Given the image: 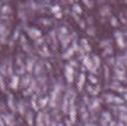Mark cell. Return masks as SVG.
Here are the masks:
<instances>
[{"label":"cell","mask_w":127,"mask_h":126,"mask_svg":"<svg viewBox=\"0 0 127 126\" xmlns=\"http://www.w3.org/2000/svg\"><path fill=\"white\" fill-rule=\"evenodd\" d=\"M85 79H86V76H85L84 73H80L79 74V78H78V89L79 90L83 89V86H84V84H85Z\"/></svg>","instance_id":"52a82bcc"},{"label":"cell","mask_w":127,"mask_h":126,"mask_svg":"<svg viewBox=\"0 0 127 126\" xmlns=\"http://www.w3.org/2000/svg\"><path fill=\"white\" fill-rule=\"evenodd\" d=\"M125 66H126V68H127V61H126V63H125Z\"/></svg>","instance_id":"7402d4cb"},{"label":"cell","mask_w":127,"mask_h":126,"mask_svg":"<svg viewBox=\"0 0 127 126\" xmlns=\"http://www.w3.org/2000/svg\"><path fill=\"white\" fill-rule=\"evenodd\" d=\"M58 126H63V125H58Z\"/></svg>","instance_id":"603a6c76"},{"label":"cell","mask_w":127,"mask_h":126,"mask_svg":"<svg viewBox=\"0 0 127 126\" xmlns=\"http://www.w3.org/2000/svg\"><path fill=\"white\" fill-rule=\"evenodd\" d=\"M88 79H89L90 84H96V83H97V78H96L93 73H90V76L88 77Z\"/></svg>","instance_id":"5bb4252c"},{"label":"cell","mask_w":127,"mask_h":126,"mask_svg":"<svg viewBox=\"0 0 127 126\" xmlns=\"http://www.w3.org/2000/svg\"><path fill=\"white\" fill-rule=\"evenodd\" d=\"M109 46H110V41L109 40H104V41L100 42V47H102V48H106Z\"/></svg>","instance_id":"ac0fdd59"},{"label":"cell","mask_w":127,"mask_h":126,"mask_svg":"<svg viewBox=\"0 0 127 126\" xmlns=\"http://www.w3.org/2000/svg\"><path fill=\"white\" fill-rule=\"evenodd\" d=\"M74 72L75 71H74V68L72 66L67 64L64 67V76H65V79H67L68 83H72L73 82V79H74Z\"/></svg>","instance_id":"7a4b0ae2"},{"label":"cell","mask_w":127,"mask_h":126,"mask_svg":"<svg viewBox=\"0 0 127 126\" xmlns=\"http://www.w3.org/2000/svg\"><path fill=\"white\" fill-rule=\"evenodd\" d=\"M47 101H48V98H47V96L43 98V99H41V100H40V106H41V108L46 106V105H47Z\"/></svg>","instance_id":"d6986e66"},{"label":"cell","mask_w":127,"mask_h":126,"mask_svg":"<svg viewBox=\"0 0 127 126\" xmlns=\"http://www.w3.org/2000/svg\"><path fill=\"white\" fill-rule=\"evenodd\" d=\"M80 47H82V49H83L84 52H90V51H91V47L89 46V42L86 41L85 39H82V40H80Z\"/></svg>","instance_id":"8992f818"},{"label":"cell","mask_w":127,"mask_h":126,"mask_svg":"<svg viewBox=\"0 0 127 126\" xmlns=\"http://www.w3.org/2000/svg\"><path fill=\"white\" fill-rule=\"evenodd\" d=\"M91 58H93V61H94V63H95V66H96V68L99 69L100 66H101V61H100V58H99L97 56H91Z\"/></svg>","instance_id":"4fadbf2b"},{"label":"cell","mask_w":127,"mask_h":126,"mask_svg":"<svg viewBox=\"0 0 127 126\" xmlns=\"http://www.w3.org/2000/svg\"><path fill=\"white\" fill-rule=\"evenodd\" d=\"M25 66H26V72H27V73L32 72V71L35 69V67H36V59H35V58H31V57L27 58Z\"/></svg>","instance_id":"3957f363"},{"label":"cell","mask_w":127,"mask_h":126,"mask_svg":"<svg viewBox=\"0 0 127 126\" xmlns=\"http://www.w3.org/2000/svg\"><path fill=\"white\" fill-rule=\"evenodd\" d=\"M74 52H75L74 48H69V49H67L65 53L62 54V58H63V59H70V58L74 56Z\"/></svg>","instance_id":"ba28073f"},{"label":"cell","mask_w":127,"mask_h":126,"mask_svg":"<svg viewBox=\"0 0 127 126\" xmlns=\"http://www.w3.org/2000/svg\"><path fill=\"white\" fill-rule=\"evenodd\" d=\"M112 54H114V49H112V47H111V46H109V47L104 48V53H102V56L107 57V56H112Z\"/></svg>","instance_id":"7c38bea8"},{"label":"cell","mask_w":127,"mask_h":126,"mask_svg":"<svg viewBox=\"0 0 127 126\" xmlns=\"http://www.w3.org/2000/svg\"><path fill=\"white\" fill-rule=\"evenodd\" d=\"M27 121H29V125L32 126V124H33V115H32V113L27 114Z\"/></svg>","instance_id":"2e32d148"},{"label":"cell","mask_w":127,"mask_h":126,"mask_svg":"<svg viewBox=\"0 0 127 126\" xmlns=\"http://www.w3.org/2000/svg\"><path fill=\"white\" fill-rule=\"evenodd\" d=\"M27 32H29V36H30L32 40H37V39L41 37V32H40V30H37V29H29Z\"/></svg>","instance_id":"277c9868"},{"label":"cell","mask_w":127,"mask_h":126,"mask_svg":"<svg viewBox=\"0 0 127 126\" xmlns=\"http://www.w3.org/2000/svg\"><path fill=\"white\" fill-rule=\"evenodd\" d=\"M2 119H4V123H6V125L14 126V118L11 115H4Z\"/></svg>","instance_id":"30bf717a"},{"label":"cell","mask_w":127,"mask_h":126,"mask_svg":"<svg viewBox=\"0 0 127 126\" xmlns=\"http://www.w3.org/2000/svg\"><path fill=\"white\" fill-rule=\"evenodd\" d=\"M0 88H1V90H5V85H4V82H1V76H0Z\"/></svg>","instance_id":"44dd1931"},{"label":"cell","mask_w":127,"mask_h":126,"mask_svg":"<svg viewBox=\"0 0 127 126\" xmlns=\"http://www.w3.org/2000/svg\"><path fill=\"white\" fill-rule=\"evenodd\" d=\"M83 66H84L85 69H88L93 74H95L97 72V68H96V66H95V63H94V61L90 56H85L83 58Z\"/></svg>","instance_id":"6da1fadb"},{"label":"cell","mask_w":127,"mask_h":126,"mask_svg":"<svg viewBox=\"0 0 127 126\" xmlns=\"http://www.w3.org/2000/svg\"><path fill=\"white\" fill-rule=\"evenodd\" d=\"M43 114L42 113H38V116H37V124H38V126H42L43 125Z\"/></svg>","instance_id":"9a60e30c"},{"label":"cell","mask_w":127,"mask_h":126,"mask_svg":"<svg viewBox=\"0 0 127 126\" xmlns=\"http://www.w3.org/2000/svg\"><path fill=\"white\" fill-rule=\"evenodd\" d=\"M31 78H30V76H24V78H22V81H21V85H22V88H27V86H30V84H31Z\"/></svg>","instance_id":"9c48e42d"},{"label":"cell","mask_w":127,"mask_h":126,"mask_svg":"<svg viewBox=\"0 0 127 126\" xmlns=\"http://www.w3.org/2000/svg\"><path fill=\"white\" fill-rule=\"evenodd\" d=\"M19 83H20V79L17 76H11V81H10V86L12 89H17L19 88Z\"/></svg>","instance_id":"5b68a950"},{"label":"cell","mask_w":127,"mask_h":126,"mask_svg":"<svg viewBox=\"0 0 127 126\" xmlns=\"http://www.w3.org/2000/svg\"><path fill=\"white\" fill-rule=\"evenodd\" d=\"M19 111H20V114H25V105L22 104V101H20V104H19Z\"/></svg>","instance_id":"ffe728a7"},{"label":"cell","mask_w":127,"mask_h":126,"mask_svg":"<svg viewBox=\"0 0 127 126\" xmlns=\"http://www.w3.org/2000/svg\"><path fill=\"white\" fill-rule=\"evenodd\" d=\"M9 106L11 108V109H15V104H14V96H11V95H9Z\"/></svg>","instance_id":"e0dca14e"},{"label":"cell","mask_w":127,"mask_h":126,"mask_svg":"<svg viewBox=\"0 0 127 126\" xmlns=\"http://www.w3.org/2000/svg\"><path fill=\"white\" fill-rule=\"evenodd\" d=\"M42 68H43L42 63H36V67H35V69H33L35 74H36V76H41V73H42Z\"/></svg>","instance_id":"8fae6325"}]
</instances>
